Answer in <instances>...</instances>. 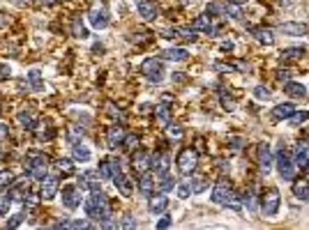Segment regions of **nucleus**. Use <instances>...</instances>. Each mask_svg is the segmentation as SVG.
<instances>
[{"label":"nucleus","instance_id":"13","mask_svg":"<svg viewBox=\"0 0 309 230\" xmlns=\"http://www.w3.org/2000/svg\"><path fill=\"white\" fill-rule=\"evenodd\" d=\"M55 193H58V177L55 175H49V177H44V182H42V200H53Z\"/></svg>","mask_w":309,"mask_h":230},{"label":"nucleus","instance_id":"39","mask_svg":"<svg viewBox=\"0 0 309 230\" xmlns=\"http://www.w3.org/2000/svg\"><path fill=\"white\" fill-rule=\"evenodd\" d=\"M81 138H83L81 127H72V129H69V145H76V143H81Z\"/></svg>","mask_w":309,"mask_h":230},{"label":"nucleus","instance_id":"32","mask_svg":"<svg viewBox=\"0 0 309 230\" xmlns=\"http://www.w3.org/2000/svg\"><path fill=\"white\" fill-rule=\"evenodd\" d=\"M155 113H157V118H159V122H161V124H169V122H171V108H169L166 104L157 106Z\"/></svg>","mask_w":309,"mask_h":230},{"label":"nucleus","instance_id":"14","mask_svg":"<svg viewBox=\"0 0 309 230\" xmlns=\"http://www.w3.org/2000/svg\"><path fill=\"white\" fill-rule=\"evenodd\" d=\"M169 164H171V156L166 154V152H155V154H150V166L155 168V173H159V175L169 173Z\"/></svg>","mask_w":309,"mask_h":230},{"label":"nucleus","instance_id":"27","mask_svg":"<svg viewBox=\"0 0 309 230\" xmlns=\"http://www.w3.org/2000/svg\"><path fill=\"white\" fill-rule=\"evenodd\" d=\"M293 113H295L293 104H279V106H275V110H272V115H275L277 120H289Z\"/></svg>","mask_w":309,"mask_h":230},{"label":"nucleus","instance_id":"20","mask_svg":"<svg viewBox=\"0 0 309 230\" xmlns=\"http://www.w3.org/2000/svg\"><path fill=\"white\" fill-rule=\"evenodd\" d=\"M284 92L291 99H304V97H307V87H304L302 83H293V81H286Z\"/></svg>","mask_w":309,"mask_h":230},{"label":"nucleus","instance_id":"3","mask_svg":"<svg viewBox=\"0 0 309 230\" xmlns=\"http://www.w3.org/2000/svg\"><path fill=\"white\" fill-rule=\"evenodd\" d=\"M88 21H90L92 28L101 30V28L109 26V9H106L104 0H92L90 9H88Z\"/></svg>","mask_w":309,"mask_h":230},{"label":"nucleus","instance_id":"43","mask_svg":"<svg viewBox=\"0 0 309 230\" xmlns=\"http://www.w3.org/2000/svg\"><path fill=\"white\" fill-rule=\"evenodd\" d=\"M289 120H291V124H300V122H304V120H309V113L307 110H304V113H293Z\"/></svg>","mask_w":309,"mask_h":230},{"label":"nucleus","instance_id":"12","mask_svg":"<svg viewBox=\"0 0 309 230\" xmlns=\"http://www.w3.org/2000/svg\"><path fill=\"white\" fill-rule=\"evenodd\" d=\"M63 205L67 210H76L81 205V191L76 187H65L63 189Z\"/></svg>","mask_w":309,"mask_h":230},{"label":"nucleus","instance_id":"22","mask_svg":"<svg viewBox=\"0 0 309 230\" xmlns=\"http://www.w3.org/2000/svg\"><path fill=\"white\" fill-rule=\"evenodd\" d=\"M138 189H141V193H146V196H150L152 189H155V175L150 173V170H143L141 177H138Z\"/></svg>","mask_w":309,"mask_h":230},{"label":"nucleus","instance_id":"49","mask_svg":"<svg viewBox=\"0 0 309 230\" xmlns=\"http://www.w3.org/2000/svg\"><path fill=\"white\" fill-rule=\"evenodd\" d=\"M55 136V131L53 129H44V131H39L37 133V138H39V141H51V138Z\"/></svg>","mask_w":309,"mask_h":230},{"label":"nucleus","instance_id":"54","mask_svg":"<svg viewBox=\"0 0 309 230\" xmlns=\"http://www.w3.org/2000/svg\"><path fill=\"white\" fill-rule=\"evenodd\" d=\"M120 228H136V221H134L132 216H125V221L120 223Z\"/></svg>","mask_w":309,"mask_h":230},{"label":"nucleus","instance_id":"11","mask_svg":"<svg viewBox=\"0 0 309 230\" xmlns=\"http://www.w3.org/2000/svg\"><path fill=\"white\" fill-rule=\"evenodd\" d=\"M132 166H134V170H138V173L148 170V168H150V152L143 150V147L134 150V154H132Z\"/></svg>","mask_w":309,"mask_h":230},{"label":"nucleus","instance_id":"24","mask_svg":"<svg viewBox=\"0 0 309 230\" xmlns=\"http://www.w3.org/2000/svg\"><path fill=\"white\" fill-rule=\"evenodd\" d=\"M164 37H178V39H184V41L196 39V35H194L192 28H173V30H169Z\"/></svg>","mask_w":309,"mask_h":230},{"label":"nucleus","instance_id":"2","mask_svg":"<svg viewBox=\"0 0 309 230\" xmlns=\"http://www.w3.org/2000/svg\"><path fill=\"white\" fill-rule=\"evenodd\" d=\"M46 168H49V156L44 152H28L26 159H23V170L32 179H44Z\"/></svg>","mask_w":309,"mask_h":230},{"label":"nucleus","instance_id":"33","mask_svg":"<svg viewBox=\"0 0 309 230\" xmlns=\"http://www.w3.org/2000/svg\"><path fill=\"white\" fill-rule=\"evenodd\" d=\"M55 168H58L63 175H72V173H74V164H72V159H58Z\"/></svg>","mask_w":309,"mask_h":230},{"label":"nucleus","instance_id":"41","mask_svg":"<svg viewBox=\"0 0 309 230\" xmlns=\"http://www.w3.org/2000/svg\"><path fill=\"white\" fill-rule=\"evenodd\" d=\"M166 131H169L171 138H182V129H180L178 124H173V122L166 124Z\"/></svg>","mask_w":309,"mask_h":230},{"label":"nucleus","instance_id":"42","mask_svg":"<svg viewBox=\"0 0 309 230\" xmlns=\"http://www.w3.org/2000/svg\"><path fill=\"white\" fill-rule=\"evenodd\" d=\"M173 184H175V179H171L169 175H161V182H159V189L161 191H171V189H173Z\"/></svg>","mask_w":309,"mask_h":230},{"label":"nucleus","instance_id":"56","mask_svg":"<svg viewBox=\"0 0 309 230\" xmlns=\"http://www.w3.org/2000/svg\"><path fill=\"white\" fill-rule=\"evenodd\" d=\"M7 136H9V127L7 124H0V141H7Z\"/></svg>","mask_w":309,"mask_h":230},{"label":"nucleus","instance_id":"26","mask_svg":"<svg viewBox=\"0 0 309 230\" xmlns=\"http://www.w3.org/2000/svg\"><path fill=\"white\" fill-rule=\"evenodd\" d=\"M161 58H164V60H173V62H182V60L189 58V53L184 49H166L164 53H161Z\"/></svg>","mask_w":309,"mask_h":230},{"label":"nucleus","instance_id":"46","mask_svg":"<svg viewBox=\"0 0 309 230\" xmlns=\"http://www.w3.org/2000/svg\"><path fill=\"white\" fill-rule=\"evenodd\" d=\"M221 12H224V5H219V3L208 5V14H210V16H212V14H221Z\"/></svg>","mask_w":309,"mask_h":230},{"label":"nucleus","instance_id":"18","mask_svg":"<svg viewBox=\"0 0 309 230\" xmlns=\"http://www.w3.org/2000/svg\"><path fill=\"white\" fill-rule=\"evenodd\" d=\"M78 184L88 191H101V182H99V175L97 173H83L78 175Z\"/></svg>","mask_w":309,"mask_h":230},{"label":"nucleus","instance_id":"8","mask_svg":"<svg viewBox=\"0 0 309 230\" xmlns=\"http://www.w3.org/2000/svg\"><path fill=\"white\" fill-rule=\"evenodd\" d=\"M261 210L265 216H275L277 212H279V191H277V189H267V191L263 193Z\"/></svg>","mask_w":309,"mask_h":230},{"label":"nucleus","instance_id":"4","mask_svg":"<svg viewBox=\"0 0 309 230\" xmlns=\"http://www.w3.org/2000/svg\"><path fill=\"white\" fill-rule=\"evenodd\" d=\"M175 164H178V170L182 175H192L194 170H196V166H198V152L192 150V147H184V150H180Z\"/></svg>","mask_w":309,"mask_h":230},{"label":"nucleus","instance_id":"30","mask_svg":"<svg viewBox=\"0 0 309 230\" xmlns=\"http://www.w3.org/2000/svg\"><path fill=\"white\" fill-rule=\"evenodd\" d=\"M72 35L78 37V39H86V37H88V28L83 26L81 16H76V18L72 21Z\"/></svg>","mask_w":309,"mask_h":230},{"label":"nucleus","instance_id":"45","mask_svg":"<svg viewBox=\"0 0 309 230\" xmlns=\"http://www.w3.org/2000/svg\"><path fill=\"white\" fill-rule=\"evenodd\" d=\"M9 202H12V198H9V196H0V214H7Z\"/></svg>","mask_w":309,"mask_h":230},{"label":"nucleus","instance_id":"31","mask_svg":"<svg viewBox=\"0 0 309 230\" xmlns=\"http://www.w3.org/2000/svg\"><path fill=\"white\" fill-rule=\"evenodd\" d=\"M18 122H21L23 129H28V131H35V129H37V120L32 118V113H26V110L18 113Z\"/></svg>","mask_w":309,"mask_h":230},{"label":"nucleus","instance_id":"23","mask_svg":"<svg viewBox=\"0 0 309 230\" xmlns=\"http://www.w3.org/2000/svg\"><path fill=\"white\" fill-rule=\"evenodd\" d=\"M307 30L309 28L304 26V23H284V26H281V32L289 37H302V35H307Z\"/></svg>","mask_w":309,"mask_h":230},{"label":"nucleus","instance_id":"17","mask_svg":"<svg viewBox=\"0 0 309 230\" xmlns=\"http://www.w3.org/2000/svg\"><path fill=\"white\" fill-rule=\"evenodd\" d=\"M272 164H275V161H272L270 145H265V143H263V145H258V166H261L263 173H270Z\"/></svg>","mask_w":309,"mask_h":230},{"label":"nucleus","instance_id":"47","mask_svg":"<svg viewBox=\"0 0 309 230\" xmlns=\"http://www.w3.org/2000/svg\"><path fill=\"white\" fill-rule=\"evenodd\" d=\"M192 193V184H180L178 187V198H187Z\"/></svg>","mask_w":309,"mask_h":230},{"label":"nucleus","instance_id":"25","mask_svg":"<svg viewBox=\"0 0 309 230\" xmlns=\"http://www.w3.org/2000/svg\"><path fill=\"white\" fill-rule=\"evenodd\" d=\"M254 37H256L261 44H265V46L275 44V35H272L270 28H254Z\"/></svg>","mask_w":309,"mask_h":230},{"label":"nucleus","instance_id":"9","mask_svg":"<svg viewBox=\"0 0 309 230\" xmlns=\"http://www.w3.org/2000/svg\"><path fill=\"white\" fill-rule=\"evenodd\" d=\"M293 164H295V168H300V170L309 168V143L307 141L295 143V147H293Z\"/></svg>","mask_w":309,"mask_h":230},{"label":"nucleus","instance_id":"51","mask_svg":"<svg viewBox=\"0 0 309 230\" xmlns=\"http://www.w3.org/2000/svg\"><path fill=\"white\" fill-rule=\"evenodd\" d=\"M189 184H192V182H189ZM203 189H205V179H196V184L192 187V193H201Z\"/></svg>","mask_w":309,"mask_h":230},{"label":"nucleus","instance_id":"38","mask_svg":"<svg viewBox=\"0 0 309 230\" xmlns=\"http://www.w3.org/2000/svg\"><path fill=\"white\" fill-rule=\"evenodd\" d=\"M99 175H101L104 179H111V177H113V173H111V161H109V159L99 161Z\"/></svg>","mask_w":309,"mask_h":230},{"label":"nucleus","instance_id":"48","mask_svg":"<svg viewBox=\"0 0 309 230\" xmlns=\"http://www.w3.org/2000/svg\"><path fill=\"white\" fill-rule=\"evenodd\" d=\"M132 41H136V44H143V41H148L150 37H148V32H134V37H129Z\"/></svg>","mask_w":309,"mask_h":230},{"label":"nucleus","instance_id":"44","mask_svg":"<svg viewBox=\"0 0 309 230\" xmlns=\"http://www.w3.org/2000/svg\"><path fill=\"white\" fill-rule=\"evenodd\" d=\"M23 219H26L23 214H14L12 219L7 221V228H16V225H21V223H23Z\"/></svg>","mask_w":309,"mask_h":230},{"label":"nucleus","instance_id":"7","mask_svg":"<svg viewBox=\"0 0 309 230\" xmlns=\"http://www.w3.org/2000/svg\"><path fill=\"white\" fill-rule=\"evenodd\" d=\"M277 170H279V175L284 179H293V175H295V164L291 161V156H289V152L284 150V147H279V152H277Z\"/></svg>","mask_w":309,"mask_h":230},{"label":"nucleus","instance_id":"53","mask_svg":"<svg viewBox=\"0 0 309 230\" xmlns=\"http://www.w3.org/2000/svg\"><path fill=\"white\" fill-rule=\"evenodd\" d=\"M244 205H247L249 210H254V207H256V205H254V193H252V191L244 193Z\"/></svg>","mask_w":309,"mask_h":230},{"label":"nucleus","instance_id":"10","mask_svg":"<svg viewBox=\"0 0 309 230\" xmlns=\"http://www.w3.org/2000/svg\"><path fill=\"white\" fill-rule=\"evenodd\" d=\"M122 141H125V129L120 127V124L109 127V131H106V147H109V150H115L118 145H122Z\"/></svg>","mask_w":309,"mask_h":230},{"label":"nucleus","instance_id":"57","mask_svg":"<svg viewBox=\"0 0 309 230\" xmlns=\"http://www.w3.org/2000/svg\"><path fill=\"white\" fill-rule=\"evenodd\" d=\"M289 76H291L289 69H279V74H277V78H279V81H289Z\"/></svg>","mask_w":309,"mask_h":230},{"label":"nucleus","instance_id":"59","mask_svg":"<svg viewBox=\"0 0 309 230\" xmlns=\"http://www.w3.org/2000/svg\"><path fill=\"white\" fill-rule=\"evenodd\" d=\"M42 3H44V5H55L58 0H42Z\"/></svg>","mask_w":309,"mask_h":230},{"label":"nucleus","instance_id":"37","mask_svg":"<svg viewBox=\"0 0 309 230\" xmlns=\"http://www.w3.org/2000/svg\"><path fill=\"white\" fill-rule=\"evenodd\" d=\"M302 53H304V49H286L284 53H281V60H298V58H302Z\"/></svg>","mask_w":309,"mask_h":230},{"label":"nucleus","instance_id":"28","mask_svg":"<svg viewBox=\"0 0 309 230\" xmlns=\"http://www.w3.org/2000/svg\"><path fill=\"white\" fill-rule=\"evenodd\" d=\"M72 156L74 161H88L90 159V150L86 145H81V143H76V145H72Z\"/></svg>","mask_w":309,"mask_h":230},{"label":"nucleus","instance_id":"58","mask_svg":"<svg viewBox=\"0 0 309 230\" xmlns=\"http://www.w3.org/2000/svg\"><path fill=\"white\" fill-rule=\"evenodd\" d=\"M231 49H233V44H231V41H229V44H221V51H231Z\"/></svg>","mask_w":309,"mask_h":230},{"label":"nucleus","instance_id":"29","mask_svg":"<svg viewBox=\"0 0 309 230\" xmlns=\"http://www.w3.org/2000/svg\"><path fill=\"white\" fill-rule=\"evenodd\" d=\"M293 193L298 198H302V200L309 202V184L304 182V179H298V182H293Z\"/></svg>","mask_w":309,"mask_h":230},{"label":"nucleus","instance_id":"61","mask_svg":"<svg viewBox=\"0 0 309 230\" xmlns=\"http://www.w3.org/2000/svg\"><path fill=\"white\" fill-rule=\"evenodd\" d=\"M0 159H3V154H0Z\"/></svg>","mask_w":309,"mask_h":230},{"label":"nucleus","instance_id":"15","mask_svg":"<svg viewBox=\"0 0 309 230\" xmlns=\"http://www.w3.org/2000/svg\"><path fill=\"white\" fill-rule=\"evenodd\" d=\"M138 14H141L146 21H155L159 16V7H157L155 0H138Z\"/></svg>","mask_w":309,"mask_h":230},{"label":"nucleus","instance_id":"52","mask_svg":"<svg viewBox=\"0 0 309 230\" xmlns=\"http://www.w3.org/2000/svg\"><path fill=\"white\" fill-rule=\"evenodd\" d=\"M111 161V173H120V170H122V166H120V159H109ZM111 179H113V177H111Z\"/></svg>","mask_w":309,"mask_h":230},{"label":"nucleus","instance_id":"21","mask_svg":"<svg viewBox=\"0 0 309 230\" xmlns=\"http://www.w3.org/2000/svg\"><path fill=\"white\" fill-rule=\"evenodd\" d=\"M166 207H169V198H166L164 193H159V196H150L148 210H150L152 214H161V212H166Z\"/></svg>","mask_w":309,"mask_h":230},{"label":"nucleus","instance_id":"5","mask_svg":"<svg viewBox=\"0 0 309 230\" xmlns=\"http://www.w3.org/2000/svg\"><path fill=\"white\" fill-rule=\"evenodd\" d=\"M235 200V191L233 187L229 184V179H219L212 189V202L215 205H231Z\"/></svg>","mask_w":309,"mask_h":230},{"label":"nucleus","instance_id":"1","mask_svg":"<svg viewBox=\"0 0 309 230\" xmlns=\"http://www.w3.org/2000/svg\"><path fill=\"white\" fill-rule=\"evenodd\" d=\"M86 212L90 219H97L104 223L106 219H111V202L109 198L104 196L101 191H90V196H88L86 200Z\"/></svg>","mask_w":309,"mask_h":230},{"label":"nucleus","instance_id":"19","mask_svg":"<svg viewBox=\"0 0 309 230\" xmlns=\"http://www.w3.org/2000/svg\"><path fill=\"white\" fill-rule=\"evenodd\" d=\"M113 184H115V189H118L122 196H132V179H129L122 170L113 175Z\"/></svg>","mask_w":309,"mask_h":230},{"label":"nucleus","instance_id":"6","mask_svg":"<svg viewBox=\"0 0 309 230\" xmlns=\"http://www.w3.org/2000/svg\"><path fill=\"white\" fill-rule=\"evenodd\" d=\"M141 74L152 83H159L161 76H164V64H161L159 58H148L141 62Z\"/></svg>","mask_w":309,"mask_h":230},{"label":"nucleus","instance_id":"40","mask_svg":"<svg viewBox=\"0 0 309 230\" xmlns=\"http://www.w3.org/2000/svg\"><path fill=\"white\" fill-rule=\"evenodd\" d=\"M122 145L127 147V150H136V145H138V136H136V133H129V136H125Z\"/></svg>","mask_w":309,"mask_h":230},{"label":"nucleus","instance_id":"36","mask_svg":"<svg viewBox=\"0 0 309 230\" xmlns=\"http://www.w3.org/2000/svg\"><path fill=\"white\" fill-rule=\"evenodd\" d=\"M14 182H16V179H14V175L9 173V170H0V189H9Z\"/></svg>","mask_w":309,"mask_h":230},{"label":"nucleus","instance_id":"50","mask_svg":"<svg viewBox=\"0 0 309 230\" xmlns=\"http://www.w3.org/2000/svg\"><path fill=\"white\" fill-rule=\"evenodd\" d=\"M254 95H256L258 99H267V97H270V92H267V87L258 85V87H256V92H254Z\"/></svg>","mask_w":309,"mask_h":230},{"label":"nucleus","instance_id":"16","mask_svg":"<svg viewBox=\"0 0 309 230\" xmlns=\"http://www.w3.org/2000/svg\"><path fill=\"white\" fill-rule=\"evenodd\" d=\"M192 30L196 32V30H201V32H205V35H215V23H212V18L208 16V14H201V16H196L194 18V23H192Z\"/></svg>","mask_w":309,"mask_h":230},{"label":"nucleus","instance_id":"60","mask_svg":"<svg viewBox=\"0 0 309 230\" xmlns=\"http://www.w3.org/2000/svg\"><path fill=\"white\" fill-rule=\"evenodd\" d=\"M233 3H244V0H233Z\"/></svg>","mask_w":309,"mask_h":230},{"label":"nucleus","instance_id":"35","mask_svg":"<svg viewBox=\"0 0 309 230\" xmlns=\"http://www.w3.org/2000/svg\"><path fill=\"white\" fill-rule=\"evenodd\" d=\"M28 78H30V83H32V87H35V90H44V83H42L39 69H32V72L28 74Z\"/></svg>","mask_w":309,"mask_h":230},{"label":"nucleus","instance_id":"34","mask_svg":"<svg viewBox=\"0 0 309 230\" xmlns=\"http://www.w3.org/2000/svg\"><path fill=\"white\" fill-rule=\"evenodd\" d=\"M224 12L229 14L231 18H242V9H240V7H238V3H233V0H231V3H226Z\"/></svg>","mask_w":309,"mask_h":230},{"label":"nucleus","instance_id":"55","mask_svg":"<svg viewBox=\"0 0 309 230\" xmlns=\"http://www.w3.org/2000/svg\"><path fill=\"white\" fill-rule=\"evenodd\" d=\"M169 225H171V216H161V219H159V223H157V228H159V230H164V228H169Z\"/></svg>","mask_w":309,"mask_h":230}]
</instances>
